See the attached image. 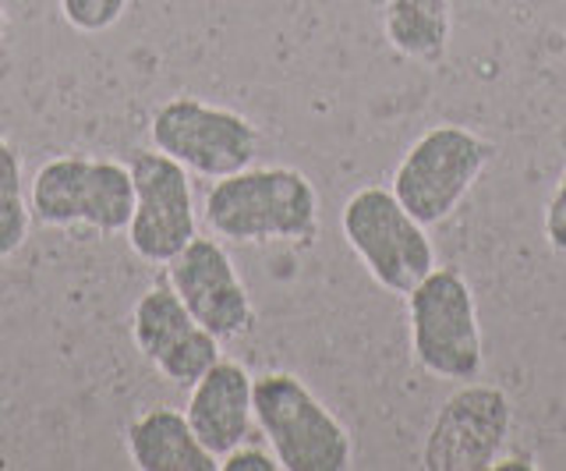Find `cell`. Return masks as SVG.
I'll return each mask as SVG.
<instances>
[{
    "label": "cell",
    "instance_id": "cell-1",
    "mask_svg": "<svg viewBox=\"0 0 566 471\" xmlns=\"http://www.w3.org/2000/svg\"><path fill=\"white\" fill-rule=\"evenodd\" d=\"M206 227L234 245H315L318 191L294 167H244L206 191Z\"/></svg>",
    "mask_w": 566,
    "mask_h": 471
},
{
    "label": "cell",
    "instance_id": "cell-2",
    "mask_svg": "<svg viewBox=\"0 0 566 471\" xmlns=\"http://www.w3.org/2000/svg\"><path fill=\"white\" fill-rule=\"evenodd\" d=\"M252 408L280 471H347L354 464L347 426L294 373L255 376Z\"/></svg>",
    "mask_w": 566,
    "mask_h": 471
},
{
    "label": "cell",
    "instance_id": "cell-3",
    "mask_svg": "<svg viewBox=\"0 0 566 471\" xmlns=\"http://www.w3.org/2000/svg\"><path fill=\"white\" fill-rule=\"evenodd\" d=\"M411 323V355L436 379L471 383L485 369L482 326L468 276L457 266H436L403 294Z\"/></svg>",
    "mask_w": 566,
    "mask_h": 471
},
{
    "label": "cell",
    "instance_id": "cell-4",
    "mask_svg": "<svg viewBox=\"0 0 566 471\" xmlns=\"http://www.w3.org/2000/svg\"><path fill=\"white\" fill-rule=\"evenodd\" d=\"M495 146L471 128L436 125L400 156L389 191L418 223L436 227L453 217L492 164Z\"/></svg>",
    "mask_w": 566,
    "mask_h": 471
},
{
    "label": "cell",
    "instance_id": "cell-5",
    "mask_svg": "<svg viewBox=\"0 0 566 471\" xmlns=\"http://www.w3.org/2000/svg\"><path fill=\"white\" fill-rule=\"evenodd\" d=\"M32 220L43 227H88L96 234L128 231L135 213L132 170L114 160L53 156L29 185Z\"/></svg>",
    "mask_w": 566,
    "mask_h": 471
},
{
    "label": "cell",
    "instance_id": "cell-6",
    "mask_svg": "<svg viewBox=\"0 0 566 471\" xmlns=\"http://www.w3.org/2000/svg\"><path fill=\"white\" fill-rule=\"evenodd\" d=\"M340 227L371 281L394 294H407L439 266L429 227L407 213L400 199L382 185L354 191L340 209Z\"/></svg>",
    "mask_w": 566,
    "mask_h": 471
},
{
    "label": "cell",
    "instance_id": "cell-7",
    "mask_svg": "<svg viewBox=\"0 0 566 471\" xmlns=\"http://www.w3.org/2000/svg\"><path fill=\"white\" fill-rule=\"evenodd\" d=\"M153 149L167 153L199 178H227L255 164L262 135L238 111L212 107L199 96H174L153 114Z\"/></svg>",
    "mask_w": 566,
    "mask_h": 471
},
{
    "label": "cell",
    "instance_id": "cell-8",
    "mask_svg": "<svg viewBox=\"0 0 566 471\" xmlns=\"http://www.w3.org/2000/svg\"><path fill=\"white\" fill-rule=\"evenodd\" d=\"M513 426L506 390L489 383H464L442 400L421 447L424 471H489L503 458Z\"/></svg>",
    "mask_w": 566,
    "mask_h": 471
},
{
    "label": "cell",
    "instance_id": "cell-9",
    "mask_svg": "<svg viewBox=\"0 0 566 471\" xmlns=\"http://www.w3.org/2000/svg\"><path fill=\"white\" fill-rule=\"evenodd\" d=\"M135 213L128 223V245L138 259L167 266L188 241L199 234L188 170L159 149L132 156Z\"/></svg>",
    "mask_w": 566,
    "mask_h": 471
},
{
    "label": "cell",
    "instance_id": "cell-10",
    "mask_svg": "<svg viewBox=\"0 0 566 471\" xmlns=\"http://www.w3.org/2000/svg\"><path fill=\"white\" fill-rule=\"evenodd\" d=\"M167 281L177 291V299L188 305L191 316L220 344L252 334L255 326L252 294H248L234 259H230V252L217 238L195 234L167 263Z\"/></svg>",
    "mask_w": 566,
    "mask_h": 471
},
{
    "label": "cell",
    "instance_id": "cell-11",
    "mask_svg": "<svg viewBox=\"0 0 566 471\" xmlns=\"http://www.w3.org/2000/svg\"><path fill=\"white\" fill-rule=\"evenodd\" d=\"M132 341L142 358L156 365V373L191 387L220 355V341L191 316L188 305L177 299L170 281L153 284L132 308Z\"/></svg>",
    "mask_w": 566,
    "mask_h": 471
},
{
    "label": "cell",
    "instance_id": "cell-12",
    "mask_svg": "<svg viewBox=\"0 0 566 471\" xmlns=\"http://www.w3.org/2000/svg\"><path fill=\"white\" fill-rule=\"evenodd\" d=\"M252 387L255 376L234 358H217L191 383V397L185 408L188 426L217 461L252 436Z\"/></svg>",
    "mask_w": 566,
    "mask_h": 471
},
{
    "label": "cell",
    "instance_id": "cell-13",
    "mask_svg": "<svg viewBox=\"0 0 566 471\" xmlns=\"http://www.w3.org/2000/svg\"><path fill=\"white\" fill-rule=\"evenodd\" d=\"M128 453L138 471H217L220 461L191 432L188 415L156 405L132 418Z\"/></svg>",
    "mask_w": 566,
    "mask_h": 471
},
{
    "label": "cell",
    "instance_id": "cell-14",
    "mask_svg": "<svg viewBox=\"0 0 566 471\" xmlns=\"http://www.w3.org/2000/svg\"><path fill=\"white\" fill-rule=\"evenodd\" d=\"M379 25L400 57L436 64L450 46L453 4L450 0H379Z\"/></svg>",
    "mask_w": 566,
    "mask_h": 471
},
{
    "label": "cell",
    "instance_id": "cell-15",
    "mask_svg": "<svg viewBox=\"0 0 566 471\" xmlns=\"http://www.w3.org/2000/svg\"><path fill=\"white\" fill-rule=\"evenodd\" d=\"M32 206L25 191L22 156L8 138H0V259H11L29 241Z\"/></svg>",
    "mask_w": 566,
    "mask_h": 471
},
{
    "label": "cell",
    "instance_id": "cell-16",
    "mask_svg": "<svg viewBox=\"0 0 566 471\" xmlns=\"http://www.w3.org/2000/svg\"><path fill=\"white\" fill-rule=\"evenodd\" d=\"M128 0H61V19L85 36H96L120 22Z\"/></svg>",
    "mask_w": 566,
    "mask_h": 471
},
{
    "label": "cell",
    "instance_id": "cell-17",
    "mask_svg": "<svg viewBox=\"0 0 566 471\" xmlns=\"http://www.w3.org/2000/svg\"><path fill=\"white\" fill-rule=\"evenodd\" d=\"M545 241L559 259H566V170L559 174V181L545 206Z\"/></svg>",
    "mask_w": 566,
    "mask_h": 471
},
{
    "label": "cell",
    "instance_id": "cell-18",
    "mask_svg": "<svg viewBox=\"0 0 566 471\" xmlns=\"http://www.w3.org/2000/svg\"><path fill=\"white\" fill-rule=\"evenodd\" d=\"M220 471H280L276 453H265L259 447H234L220 458Z\"/></svg>",
    "mask_w": 566,
    "mask_h": 471
},
{
    "label": "cell",
    "instance_id": "cell-19",
    "mask_svg": "<svg viewBox=\"0 0 566 471\" xmlns=\"http://www.w3.org/2000/svg\"><path fill=\"white\" fill-rule=\"evenodd\" d=\"M492 468H535V464H531V458H500V461H495Z\"/></svg>",
    "mask_w": 566,
    "mask_h": 471
},
{
    "label": "cell",
    "instance_id": "cell-20",
    "mask_svg": "<svg viewBox=\"0 0 566 471\" xmlns=\"http://www.w3.org/2000/svg\"><path fill=\"white\" fill-rule=\"evenodd\" d=\"M4 36H8V11L0 8V46H4Z\"/></svg>",
    "mask_w": 566,
    "mask_h": 471
}]
</instances>
